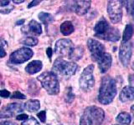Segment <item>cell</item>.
Returning <instances> with one entry per match:
<instances>
[{
    "mask_svg": "<svg viewBox=\"0 0 134 125\" xmlns=\"http://www.w3.org/2000/svg\"><path fill=\"white\" fill-rule=\"evenodd\" d=\"M40 103L39 100H36V99H30L29 100L28 102H26L24 103V108H25L27 111L29 112H36L40 109Z\"/></svg>",
    "mask_w": 134,
    "mask_h": 125,
    "instance_id": "e0dca14e",
    "label": "cell"
},
{
    "mask_svg": "<svg viewBox=\"0 0 134 125\" xmlns=\"http://www.w3.org/2000/svg\"><path fill=\"white\" fill-rule=\"evenodd\" d=\"M11 98H16V99H25V98H26V96H25L24 94H23V93H21L20 92H19V91H16V92H14V93L12 94Z\"/></svg>",
    "mask_w": 134,
    "mask_h": 125,
    "instance_id": "83f0119b",
    "label": "cell"
},
{
    "mask_svg": "<svg viewBox=\"0 0 134 125\" xmlns=\"http://www.w3.org/2000/svg\"><path fill=\"white\" fill-rule=\"evenodd\" d=\"M42 67H43V64H42V62L40 60H34L31 63L26 66L25 68V71L29 73V74H35L42 69Z\"/></svg>",
    "mask_w": 134,
    "mask_h": 125,
    "instance_id": "2e32d148",
    "label": "cell"
},
{
    "mask_svg": "<svg viewBox=\"0 0 134 125\" xmlns=\"http://www.w3.org/2000/svg\"><path fill=\"white\" fill-rule=\"evenodd\" d=\"M116 122L121 125H130L132 122V118L131 115L126 112L120 113L116 117Z\"/></svg>",
    "mask_w": 134,
    "mask_h": 125,
    "instance_id": "ac0fdd59",
    "label": "cell"
},
{
    "mask_svg": "<svg viewBox=\"0 0 134 125\" xmlns=\"http://www.w3.org/2000/svg\"><path fill=\"white\" fill-rule=\"evenodd\" d=\"M132 70L134 71V62H133V64H132Z\"/></svg>",
    "mask_w": 134,
    "mask_h": 125,
    "instance_id": "b9f144b4",
    "label": "cell"
},
{
    "mask_svg": "<svg viewBox=\"0 0 134 125\" xmlns=\"http://www.w3.org/2000/svg\"><path fill=\"white\" fill-rule=\"evenodd\" d=\"M28 28H29V33H33L35 34H41L42 33V27L40 23L36 22L35 20H31L29 22L28 25Z\"/></svg>",
    "mask_w": 134,
    "mask_h": 125,
    "instance_id": "44dd1931",
    "label": "cell"
},
{
    "mask_svg": "<svg viewBox=\"0 0 134 125\" xmlns=\"http://www.w3.org/2000/svg\"><path fill=\"white\" fill-rule=\"evenodd\" d=\"M33 54L34 53L30 48H22L16 50L15 52H14L11 54L9 58V61L12 64H20L30 59L33 56Z\"/></svg>",
    "mask_w": 134,
    "mask_h": 125,
    "instance_id": "30bf717a",
    "label": "cell"
},
{
    "mask_svg": "<svg viewBox=\"0 0 134 125\" xmlns=\"http://www.w3.org/2000/svg\"><path fill=\"white\" fill-rule=\"evenodd\" d=\"M17 120H19V121H25L26 119L29 118V116L27 114H19L18 116H17Z\"/></svg>",
    "mask_w": 134,
    "mask_h": 125,
    "instance_id": "4dcf8cb0",
    "label": "cell"
},
{
    "mask_svg": "<svg viewBox=\"0 0 134 125\" xmlns=\"http://www.w3.org/2000/svg\"><path fill=\"white\" fill-rule=\"evenodd\" d=\"M123 4L126 6L127 12L134 20V1H123Z\"/></svg>",
    "mask_w": 134,
    "mask_h": 125,
    "instance_id": "d4e9b609",
    "label": "cell"
},
{
    "mask_svg": "<svg viewBox=\"0 0 134 125\" xmlns=\"http://www.w3.org/2000/svg\"><path fill=\"white\" fill-rule=\"evenodd\" d=\"M22 125H40V123L34 117H29L28 119L24 121Z\"/></svg>",
    "mask_w": 134,
    "mask_h": 125,
    "instance_id": "4316f807",
    "label": "cell"
},
{
    "mask_svg": "<svg viewBox=\"0 0 134 125\" xmlns=\"http://www.w3.org/2000/svg\"><path fill=\"white\" fill-rule=\"evenodd\" d=\"M37 79L40 82L42 87L50 95H56L60 92V83L57 76L52 72L41 73Z\"/></svg>",
    "mask_w": 134,
    "mask_h": 125,
    "instance_id": "5b68a950",
    "label": "cell"
},
{
    "mask_svg": "<svg viewBox=\"0 0 134 125\" xmlns=\"http://www.w3.org/2000/svg\"><path fill=\"white\" fill-rule=\"evenodd\" d=\"M0 103H1V100H0Z\"/></svg>",
    "mask_w": 134,
    "mask_h": 125,
    "instance_id": "7bdbcfd3",
    "label": "cell"
},
{
    "mask_svg": "<svg viewBox=\"0 0 134 125\" xmlns=\"http://www.w3.org/2000/svg\"><path fill=\"white\" fill-rule=\"evenodd\" d=\"M94 65L90 64L88 65L81 74V77L79 79V85L80 88L84 92L90 91L95 85V78L93 75Z\"/></svg>",
    "mask_w": 134,
    "mask_h": 125,
    "instance_id": "8992f818",
    "label": "cell"
},
{
    "mask_svg": "<svg viewBox=\"0 0 134 125\" xmlns=\"http://www.w3.org/2000/svg\"><path fill=\"white\" fill-rule=\"evenodd\" d=\"M10 96V93L6 89H2L0 90V97L4 98H7Z\"/></svg>",
    "mask_w": 134,
    "mask_h": 125,
    "instance_id": "f546056e",
    "label": "cell"
},
{
    "mask_svg": "<svg viewBox=\"0 0 134 125\" xmlns=\"http://www.w3.org/2000/svg\"><path fill=\"white\" fill-rule=\"evenodd\" d=\"M78 68V65L75 63L66 61L60 58L54 61L51 72L56 76L70 77L76 73Z\"/></svg>",
    "mask_w": 134,
    "mask_h": 125,
    "instance_id": "277c9868",
    "label": "cell"
},
{
    "mask_svg": "<svg viewBox=\"0 0 134 125\" xmlns=\"http://www.w3.org/2000/svg\"><path fill=\"white\" fill-rule=\"evenodd\" d=\"M117 93L116 83L110 76H104L102 79L98 93V101L104 105L110 104L114 100Z\"/></svg>",
    "mask_w": 134,
    "mask_h": 125,
    "instance_id": "6da1fadb",
    "label": "cell"
},
{
    "mask_svg": "<svg viewBox=\"0 0 134 125\" xmlns=\"http://www.w3.org/2000/svg\"><path fill=\"white\" fill-rule=\"evenodd\" d=\"M87 46L93 61L97 62L99 58L106 53L105 52V46L98 40L89 39L87 41Z\"/></svg>",
    "mask_w": 134,
    "mask_h": 125,
    "instance_id": "8fae6325",
    "label": "cell"
},
{
    "mask_svg": "<svg viewBox=\"0 0 134 125\" xmlns=\"http://www.w3.org/2000/svg\"><path fill=\"white\" fill-rule=\"evenodd\" d=\"M75 98V94L73 93V91H72V89L71 88H68V89H66V93H65V101L68 103H70L73 102V100Z\"/></svg>",
    "mask_w": 134,
    "mask_h": 125,
    "instance_id": "484cf974",
    "label": "cell"
},
{
    "mask_svg": "<svg viewBox=\"0 0 134 125\" xmlns=\"http://www.w3.org/2000/svg\"><path fill=\"white\" fill-rule=\"evenodd\" d=\"M115 125H118V124H115Z\"/></svg>",
    "mask_w": 134,
    "mask_h": 125,
    "instance_id": "ee69618b",
    "label": "cell"
},
{
    "mask_svg": "<svg viewBox=\"0 0 134 125\" xmlns=\"http://www.w3.org/2000/svg\"><path fill=\"white\" fill-rule=\"evenodd\" d=\"M39 18L42 23H44L45 24L50 23L54 21V18L51 14H48V12H41L39 14Z\"/></svg>",
    "mask_w": 134,
    "mask_h": 125,
    "instance_id": "603a6c76",
    "label": "cell"
},
{
    "mask_svg": "<svg viewBox=\"0 0 134 125\" xmlns=\"http://www.w3.org/2000/svg\"><path fill=\"white\" fill-rule=\"evenodd\" d=\"M5 45H6V42L3 39H0V47H4Z\"/></svg>",
    "mask_w": 134,
    "mask_h": 125,
    "instance_id": "f35d334b",
    "label": "cell"
},
{
    "mask_svg": "<svg viewBox=\"0 0 134 125\" xmlns=\"http://www.w3.org/2000/svg\"><path fill=\"white\" fill-rule=\"evenodd\" d=\"M23 110H24V105L22 103H9L7 106L3 107L0 110V118H12L15 114L23 112Z\"/></svg>",
    "mask_w": 134,
    "mask_h": 125,
    "instance_id": "7c38bea8",
    "label": "cell"
},
{
    "mask_svg": "<svg viewBox=\"0 0 134 125\" xmlns=\"http://www.w3.org/2000/svg\"><path fill=\"white\" fill-rule=\"evenodd\" d=\"M74 30H75L74 26L70 21H65L60 25V32L65 36H68L74 32Z\"/></svg>",
    "mask_w": 134,
    "mask_h": 125,
    "instance_id": "d6986e66",
    "label": "cell"
},
{
    "mask_svg": "<svg viewBox=\"0 0 134 125\" xmlns=\"http://www.w3.org/2000/svg\"><path fill=\"white\" fill-rule=\"evenodd\" d=\"M6 56V52L3 47H0V58Z\"/></svg>",
    "mask_w": 134,
    "mask_h": 125,
    "instance_id": "d6a6232c",
    "label": "cell"
},
{
    "mask_svg": "<svg viewBox=\"0 0 134 125\" xmlns=\"http://www.w3.org/2000/svg\"><path fill=\"white\" fill-rule=\"evenodd\" d=\"M74 44L72 41L68 39H62L56 42L55 43V53L61 58H70L74 49Z\"/></svg>",
    "mask_w": 134,
    "mask_h": 125,
    "instance_id": "9c48e42d",
    "label": "cell"
},
{
    "mask_svg": "<svg viewBox=\"0 0 134 125\" xmlns=\"http://www.w3.org/2000/svg\"><path fill=\"white\" fill-rule=\"evenodd\" d=\"M95 36L100 39L110 41V42H117L121 39V34L118 28H114L110 25L105 18H100L94 27Z\"/></svg>",
    "mask_w": 134,
    "mask_h": 125,
    "instance_id": "7a4b0ae2",
    "label": "cell"
},
{
    "mask_svg": "<svg viewBox=\"0 0 134 125\" xmlns=\"http://www.w3.org/2000/svg\"><path fill=\"white\" fill-rule=\"evenodd\" d=\"M105 118L102 108L97 106L86 108L80 120V125H100Z\"/></svg>",
    "mask_w": 134,
    "mask_h": 125,
    "instance_id": "3957f363",
    "label": "cell"
},
{
    "mask_svg": "<svg viewBox=\"0 0 134 125\" xmlns=\"http://www.w3.org/2000/svg\"><path fill=\"white\" fill-rule=\"evenodd\" d=\"M98 68L102 73H107L110 69L111 64H112V58L109 53H105L103 55L99 58L97 61Z\"/></svg>",
    "mask_w": 134,
    "mask_h": 125,
    "instance_id": "4fadbf2b",
    "label": "cell"
},
{
    "mask_svg": "<svg viewBox=\"0 0 134 125\" xmlns=\"http://www.w3.org/2000/svg\"><path fill=\"white\" fill-rule=\"evenodd\" d=\"M46 53H47V55H48L49 58H51V56H52V48H48L47 50H46Z\"/></svg>",
    "mask_w": 134,
    "mask_h": 125,
    "instance_id": "d590c367",
    "label": "cell"
},
{
    "mask_svg": "<svg viewBox=\"0 0 134 125\" xmlns=\"http://www.w3.org/2000/svg\"><path fill=\"white\" fill-rule=\"evenodd\" d=\"M37 116L42 123H45V121H46V112L45 111L40 112L39 114H37Z\"/></svg>",
    "mask_w": 134,
    "mask_h": 125,
    "instance_id": "f1b7e54d",
    "label": "cell"
},
{
    "mask_svg": "<svg viewBox=\"0 0 134 125\" xmlns=\"http://www.w3.org/2000/svg\"><path fill=\"white\" fill-rule=\"evenodd\" d=\"M12 8H13V7H11L9 8H6V9H0V12H2V14H8V12H11Z\"/></svg>",
    "mask_w": 134,
    "mask_h": 125,
    "instance_id": "e575fe53",
    "label": "cell"
},
{
    "mask_svg": "<svg viewBox=\"0 0 134 125\" xmlns=\"http://www.w3.org/2000/svg\"><path fill=\"white\" fill-rule=\"evenodd\" d=\"M134 33V25L132 23H129L125 27L123 34H122V42H128L131 40L132 37Z\"/></svg>",
    "mask_w": 134,
    "mask_h": 125,
    "instance_id": "ffe728a7",
    "label": "cell"
},
{
    "mask_svg": "<svg viewBox=\"0 0 134 125\" xmlns=\"http://www.w3.org/2000/svg\"><path fill=\"white\" fill-rule=\"evenodd\" d=\"M119 99L121 103H126L134 100V88L132 86H126L121 89L119 94Z\"/></svg>",
    "mask_w": 134,
    "mask_h": 125,
    "instance_id": "5bb4252c",
    "label": "cell"
},
{
    "mask_svg": "<svg viewBox=\"0 0 134 125\" xmlns=\"http://www.w3.org/2000/svg\"><path fill=\"white\" fill-rule=\"evenodd\" d=\"M91 3V1H75L73 4V10L80 16L85 15L90 9Z\"/></svg>",
    "mask_w": 134,
    "mask_h": 125,
    "instance_id": "9a60e30c",
    "label": "cell"
},
{
    "mask_svg": "<svg viewBox=\"0 0 134 125\" xmlns=\"http://www.w3.org/2000/svg\"><path fill=\"white\" fill-rule=\"evenodd\" d=\"M40 3V1H37V0H35V1H32V2L28 5V8H32V7H34V6H36V5H38V4H39Z\"/></svg>",
    "mask_w": 134,
    "mask_h": 125,
    "instance_id": "1f68e13d",
    "label": "cell"
},
{
    "mask_svg": "<svg viewBox=\"0 0 134 125\" xmlns=\"http://www.w3.org/2000/svg\"><path fill=\"white\" fill-rule=\"evenodd\" d=\"M0 125H17L14 122H11V121H4V122L0 123Z\"/></svg>",
    "mask_w": 134,
    "mask_h": 125,
    "instance_id": "836d02e7",
    "label": "cell"
},
{
    "mask_svg": "<svg viewBox=\"0 0 134 125\" xmlns=\"http://www.w3.org/2000/svg\"><path fill=\"white\" fill-rule=\"evenodd\" d=\"M122 6L123 1L111 0L107 3V14L109 18L112 23H117L121 21L122 18Z\"/></svg>",
    "mask_w": 134,
    "mask_h": 125,
    "instance_id": "52a82bcc",
    "label": "cell"
},
{
    "mask_svg": "<svg viewBox=\"0 0 134 125\" xmlns=\"http://www.w3.org/2000/svg\"><path fill=\"white\" fill-rule=\"evenodd\" d=\"M131 114H132V117L131 118H132V121H133V123H134V104L131 107Z\"/></svg>",
    "mask_w": 134,
    "mask_h": 125,
    "instance_id": "74e56055",
    "label": "cell"
},
{
    "mask_svg": "<svg viewBox=\"0 0 134 125\" xmlns=\"http://www.w3.org/2000/svg\"><path fill=\"white\" fill-rule=\"evenodd\" d=\"M9 4V1H2L0 0V6H8Z\"/></svg>",
    "mask_w": 134,
    "mask_h": 125,
    "instance_id": "8d00e7d4",
    "label": "cell"
},
{
    "mask_svg": "<svg viewBox=\"0 0 134 125\" xmlns=\"http://www.w3.org/2000/svg\"><path fill=\"white\" fill-rule=\"evenodd\" d=\"M13 2L15 3H24V0H14Z\"/></svg>",
    "mask_w": 134,
    "mask_h": 125,
    "instance_id": "60d3db41",
    "label": "cell"
},
{
    "mask_svg": "<svg viewBox=\"0 0 134 125\" xmlns=\"http://www.w3.org/2000/svg\"><path fill=\"white\" fill-rule=\"evenodd\" d=\"M23 23H24V19L19 20V21H17V23H16L17 25H21V24H23Z\"/></svg>",
    "mask_w": 134,
    "mask_h": 125,
    "instance_id": "ab89813d",
    "label": "cell"
},
{
    "mask_svg": "<svg viewBox=\"0 0 134 125\" xmlns=\"http://www.w3.org/2000/svg\"><path fill=\"white\" fill-rule=\"evenodd\" d=\"M84 54V48L81 46H78V47L74 48L72 53H71L70 56V59L74 60V61H77L79 59H81Z\"/></svg>",
    "mask_w": 134,
    "mask_h": 125,
    "instance_id": "7402d4cb",
    "label": "cell"
},
{
    "mask_svg": "<svg viewBox=\"0 0 134 125\" xmlns=\"http://www.w3.org/2000/svg\"><path fill=\"white\" fill-rule=\"evenodd\" d=\"M21 43L26 46H29V47H33L38 44V39L35 37L28 36L26 38H24L23 40H21Z\"/></svg>",
    "mask_w": 134,
    "mask_h": 125,
    "instance_id": "cb8c5ba5",
    "label": "cell"
},
{
    "mask_svg": "<svg viewBox=\"0 0 134 125\" xmlns=\"http://www.w3.org/2000/svg\"><path fill=\"white\" fill-rule=\"evenodd\" d=\"M133 43L130 40L128 42L121 41L119 48V59L124 67H127L131 61L133 52Z\"/></svg>",
    "mask_w": 134,
    "mask_h": 125,
    "instance_id": "ba28073f",
    "label": "cell"
}]
</instances>
